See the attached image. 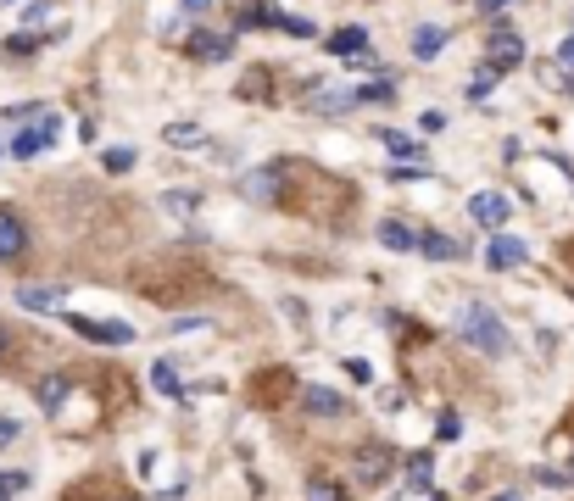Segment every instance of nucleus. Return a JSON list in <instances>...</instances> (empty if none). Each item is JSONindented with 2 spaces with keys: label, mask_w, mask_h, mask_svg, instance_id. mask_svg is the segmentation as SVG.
<instances>
[{
  "label": "nucleus",
  "mask_w": 574,
  "mask_h": 501,
  "mask_svg": "<svg viewBox=\"0 0 574 501\" xmlns=\"http://www.w3.org/2000/svg\"><path fill=\"white\" fill-rule=\"evenodd\" d=\"M28 251V228L12 207H0V262H17Z\"/></svg>",
  "instance_id": "nucleus-7"
},
{
  "label": "nucleus",
  "mask_w": 574,
  "mask_h": 501,
  "mask_svg": "<svg viewBox=\"0 0 574 501\" xmlns=\"http://www.w3.org/2000/svg\"><path fill=\"white\" fill-rule=\"evenodd\" d=\"M307 100H312V112H346L357 95H352V89H324V84H312Z\"/></svg>",
  "instance_id": "nucleus-14"
},
{
  "label": "nucleus",
  "mask_w": 574,
  "mask_h": 501,
  "mask_svg": "<svg viewBox=\"0 0 574 501\" xmlns=\"http://www.w3.org/2000/svg\"><path fill=\"white\" fill-rule=\"evenodd\" d=\"M491 84H496V73H491V67H480V73L468 79V100H480V95H491Z\"/></svg>",
  "instance_id": "nucleus-27"
},
{
  "label": "nucleus",
  "mask_w": 574,
  "mask_h": 501,
  "mask_svg": "<svg viewBox=\"0 0 574 501\" xmlns=\"http://www.w3.org/2000/svg\"><path fill=\"white\" fill-rule=\"evenodd\" d=\"M391 446H363L357 457H352V474H357V485H385L391 479Z\"/></svg>",
  "instance_id": "nucleus-5"
},
{
  "label": "nucleus",
  "mask_w": 574,
  "mask_h": 501,
  "mask_svg": "<svg viewBox=\"0 0 574 501\" xmlns=\"http://www.w3.org/2000/svg\"><path fill=\"white\" fill-rule=\"evenodd\" d=\"M101 162H106V173H129V167H134V151H129V145H112Z\"/></svg>",
  "instance_id": "nucleus-24"
},
{
  "label": "nucleus",
  "mask_w": 574,
  "mask_h": 501,
  "mask_svg": "<svg viewBox=\"0 0 574 501\" xmlns=\"http://www.w3.org/2000/svg\"><path fill=\"white\" fill-rule=\"evenodd\" d=\"M68 329L79 334V340H95V346H129V340H134V329H129V323H106V318H79V312H68Z\"/></svg>",
  "instance_id": "nucleus-2"
},
{
  "label": "nucleus",
  "mask_w": 574,
  "mask_h": 501,
  "mask_svg": "<svg viewBox=\"0 0 574 501\" xmlns=\"http://www.w3.org/2000/svg\"><path fill=\"white\" fill-rule=\"evenodd\" d=\"M229 33H196V40H190V51H196L201 61H223V56H229Z\"/></svg>",
  "instance_id": "nucleus-16"
},
{
  "label": "nucleus",
  "mask_w": 574,
  "mask_h": 501,
  "mask_svg": "<svg viewBox=\"0 0 574 501\" xmlns=\"http://www.w3.org/2000/svg\"><path fill=\"white\" fill-rule=\"evenodd\" d=\"M412 246H419L424 256H435V262H458V256H463V246L452 240V234H440V228H430V234H412Z\"/></svg>",
  "instance_id": "nucleus-10"
},
{
  "label": "nucleus",
  "mask_w": 574,
  "mask_h": 501,
  "mask_svg": "<svg viewBox=\"0 0 574 501\" xmlns=\"http://www.w3.org/2000/svg\"><path fill=\"white\" fill-rule=\"evenodd\" d=\"M56 128H61V123H56V112H40V117H34V128H23L17 140H12V156H17V162L40 156V151H45V145L56 140Z\"/></svg>",
  "instance_id": "nucleus-3"
},
{
  "label": "nucleus",
  "mask_w": 574,
  "mask_h": 501,
  "mask_svg": "<svg viewBox=\"0 0 574 501\" xmlns=\"http://www.w3.org/2000/svg\"><path fill=\"white\" fill-rule=\"evenodd\" d=\"M17 441V418H0V446H12Z\"/></svg>",
  "instance_id": "nucleus-31"
},
{
  "label": "nucleus",
  "mask_w": 574,
  "mask_h": 501,
  "mask_svg": "<svg viewBox=\"0 0 574 501\" xmlns=\"http://www.w3.org/2000/svg\"><path fill=\"white\" fill-rule=\"evenodd\" d=\"M558 61H563V67H574V33H569V40L558 45Z\"/></svg>",
  "instance_id": "nucleus-33"
},
{
  "label": "nucleus",
  "mask_w": 574,
  "mask_h": 501,
  "mask_svg": "<svg viewBox=\"0 0 574 501\" xmlns=\"http://www.w3.org/2000/svg\"><path fill=\"white\" fill-rule=\"evenodd\" d=\"M151 385L162 390V395H179V367H173V362H156V367H151Z\"/></svg>",
  "instance_id": "nucleus-23"
},
{
  "label": "nucleus",
  "mask_w": 574,
  "mask_h": 501,
  "mask_svg": "<svg viewBox=\"0 0 574 501\" xmlns=\"http://www.w3.org/2000/svg\"><path fill=\"white\" fill-rule=\"evenodd\" d=\"M468 212H474V223L502 228V223H507V212H514V200L496 195V190H486V195H474V200H468Z\"/></svg>",
  "instance_id": "nucleus-8"
},
{
  "label": "nucleus",
  "mask_w": 574,
  "mask_h": 501,
  "mask_svg": "<svg viewBox=\"0 0 574 501\" xmlns=\"http://www.w3.org/2000/svg\"><path fill=\"white\" fill-rule=\"evenodd\" d=\"M273 28H284V33H296V40H312V33H318V28H312L307 17H284V12H279V23H273Z\"/></svg>",
  "instance_id": "nucleus-25"
},
{
  "label": "nucleus",
  "mask_w": 574,
  "mask_h": 501,
  "mask_svg": "<svg viewBox=\"0 0 574 501\" xmlns=\"http://www.w3.org/2000/svg\"><path fill=\"white\" fill-rule=\"evenodd\" d=\"M385 151H391L396 162H419V156H424V145L412 140V134H396V128H385Z\"/></svg>",
  "instance_id": "nucleus-17"
},
{
  "label": "nucleus",
  "mask_w": 574,
  "mask_h": 501,
  "mask_svg": "<svg viewBox=\"0 0 574 501\" xmlns=\"http://www.w3.org/2000/svg\"><path fill=\"white\" fill-rule=\"evenodd\" d=\"M486 61H491V73H507V67H519L524 61V40L514 28H496L491 40H486Z\"/></svg>",
  "instance_id": "nucleus-4"
},
{
  "label": "nucleus",
  "mask_w": 574,
  "mask_h": 501,
  "mask_svg": "<svg viewBox=\"0 0 574 501\" xmlns=\"http://www.w3.org/2000/svg\"><path fill=\"white\" fill-rule=\"evenodd\" d=\"M284 385H291V374H284V367H268V385H251V401H257V407H279Z\"/></svg>",
  "instance_id": "nucleus-15"
},
{
  "label": "nucleus",
  "mask_w": 574,
  "mask_h": 501,
  "mask_svg": "<svg viewBox=\"0 0 574 501\" xmlns=\"http://www.w3.org/2000/svg\"><path fill=\"white\" fill-rule=\"evenodd\" d=\"M240 195L245 200H279L284 195V167H251L240 179Z\"/></svg>",
  "instance_id": "nucleus-6"
},
{
  "label": "nucleus",
  "mask_w": 574,
  "mask_h": 501,
  "mask_svg": "<svg viewBox=\"0 0 574 501\" xmlns=\"http://www.w3.org/2000/svg\"><path fill=\"white\" fill-rule=\"evenodd\" d=\"M307 501H340V490H335L329 479H312V485H307Z\"/></svg>",
  "instance_id": "nucleus-28"
},
{
  "label": "nucleus",
  "mask_w": 574,
  "mask_h": 501,
  "mask_svg": "<svg viewBox=\"0 0 574 501\" xmlns=\"http://www.w3.org/2000/svg\"><path fill=\"white\" fill-rule=\"evenodd\" d=\"M162 140L168 145H207V134L196 123H173V128H162Z\"/></svg>",
  "instance_id": "nucleus-20"
},
{
  "label": "nucleus",
  "mask_w": 574,
  "mask_h": 501,
  "mask_svg": "<svg viewBox=\"0 0 574 501\" xmlns=\"http://www.w3.org/2000/svg\"><path fill=\"white\" fill-rule=\"evenodd\" d=\"M346 374H352V379H357V385H368V379H374V367H368V362H363V357H352V362H346Z\"/></svg>",
  "instance_id": "nucleus-29"
},
{
  "label": "nucleus",
  "mask_w": 574,
  "mask_h": 501,
  "mask_svg": "<svg viewBox=\"0 0 574 501\" xmlns=\"http://www.w3.org/2000/svg\"><path fill=\"white\" fill-rule=\"evenodd\" d=\"M301 407H307V413H318V418H346V413H352L335 390H301Z\"/></svg>",
  "instance_id": "nucleus-12"
},
{
  "label": "nucleus",
  "mask_w": 574,
  "mask_h": 501,
  "mask_svg": "<svg viewBox=\"0 0 574 501\" xmlns=\"http://www.w3.org/2000/svg\"><path fill=\"white\" fill-rule=\"evenodd\" d=\"M502 501H514V496H502Z\"/></svg>",
  "instance_id": "nucleus-37"
},
{
  "label": "nucleus",
  "mask_w": 574,
  "mask_h": 501,
  "mask_svg": "<svg viewBox=\"0 0 574 501\" xmlns=\"http://www.w3.org/2000/svg\"><path fill=\"white\" fill-rule=\"evenodd\" d=\"M440 45H446V28H419V33H412V56H419V61H430Z\"/></svg>",
  "instance_id": "nucleus-18"
},
{
  "label": "nucleus",
  "mask_w": 574,
  "mask_h": 501,
  "mask_svg": "<svg viewBox=\"0 0 574 501\" xmlns=\"http://www.w3.org/2000/svg\"><path fill=\"white\" fill-rule=\"evenodd\" d=\"M207 6H212V0H184V12H190V17H201Z\"/></svg>",
  "instance_id": "nucleus-35"
},
{
  "label": "nucleus",
  "mask_w": 574,
  "mask_h": 501,
  "mask_svg": "<svg viewBox=\"0 0 574 501\" xmlns=\"http://www.w3.org/2000/svg\"><path fill=\"white\" fill-rule=\"evenodd\" d=\"M23 485H28V479H23V474H0V501H6V496H12V490H23Z\"/></svg>",
  "instance_id": "nucleus-30"
},
{
  "label": "nucleus",
  "mask_w": 574,
  "mask_h": 501,
  "mask_svg": "<svg viewBox=\"0 0 574 501\" xmlns=\"http://www.w3.org/2000/svg\"><path fill=\"white\" fill-rule=\"evenodd\" d=\"M162 207L179 212V218H190V212L201 207V195H196V190H168V195H162Z\"/></svg>",
  "instance_id": "nucleus-21"
},
{
  "label": "nucleus",
  "mask_w": 574,
  "mask_h": 501,
  "mask_svg": "<svg viewBox=\"0 0 574 501\" xmlns=\"http://www.w3.org/2000/svg\"><path fill=\"white\" fill-rule=\"evenodd\" d=\"M61 284H17V307H28V312H56L61 307Z\"/></svg>",
  "instance_id": "nucleus-9"
},
{
  "label": "nucleus",
  "mask_w": 574,
  "mask_h": 501,
  "mask_svg": "<svg viewBox=\"0 0 574 501\" xmlns=\"http://www.w3.org/2000/svg\"><path fill=\"white\" fill-rule=\"evenodd\" d=\"M68 390H73V374H45V379L34 385V395H40V407H45V413H56L61 401H68Z\"/></svg>",
  "instance_id": "nucleus-11"
},
{
  "label": "nucleus",
  "mask_w": 574,
  "mask_h": 501,
  "mask_svg": "<svg viewBox=\"0 0 574 501\" xmlns=\"http://www.w3.org/2000/svg\"><path fill=\"white\" fill-rule=\"evenodd\" d=\"M379 240H385V251H412V228L407 223H385V228H379Z\"/></svg>",
  "instance_id": "nucleus-19"
},
{
  "label": "nucleus",
  "mask_w": 574,
  "mask_h": 501,
  "mask_svg": "<svg viewBox=\"0 0 574 501\" xmlns=\"http://www.w3.org/2000/svg\"><path fill=\"white\" fill-rule=\"evenodd\" d=\"M329 45H335V56H363V28H340Z\"/></svg>",
  "instance_id": "nucleus-22"
},
{
  "label": "nucleus",
  "mask_w": 574,
  "mask_h": 501,
  "mask_svg": "<svg viewBox=\"0 0 574 501\" xmlns=\"http://www.w3.org/2000/svg\"><path fill=\"white\" fill-rule=\"evenodd\" d=\"M6 351H12V329L0 323V362H6Z\"/></svg>",
  "instance_id": "nucleus-34"
},
{
  "label": "nucleus",
  "mask_w": 574,
  "mask_h": 501,
  "mask_svg": "<svg viewBox=\"0 0 574 501\" xmlns=\"http://www.w3.org/2000/svg\"><path fill=\"white\" fill-rule=\"evenodd\" d=\"M352 95H357V100H391L396 84H391V79H379V84H363V89H352Z\"/></svg>",
  "instance_id": "nucleus-26"
},
{
  "label": "nucleus",
  "mask_w": 574,
  "mask_h": 501,
  "mask_svg": "<svg viewBox=\"0 0 574 501\" xmlns=\"http://www.w3.org/2000/svg\"><path fill=\"white\" fill-rule=\"evenodd\" d=\"M106 501H134V496H106Z\"/></svg>",
  "instance_id": "nucleus-36"
},
{
  "label": "nucleus",
  "mask_w": 574,
  "mask_h": 501,
  "mask_svg": "<svg viewBox=\"0 0 574 501\" xmlns=\"http://www.w3.org/2000/svg\"><path fill=\"white\" fill-rule=\"evenodd\" d=\"M486 262H491V267H519V262H524V240H514V234H496L491 251H486Z\"/></svg>",
  "instance_id": "nucleus-13"
},
{
  "label": "nucleus",
  "mask_w": 574,
  "mask_h": 501,
  "mask_svg": "<svg viewBox=\"0 0 574 501\" xmlns=\"http://www.w3.org/2000/svg\"><path fill=\"white\" fill-rule=\"evenodd\" d=\"M463 340L480 351V357H507L514 334H507V323L486 307V301H468V307H463Z\"/></svg>",
  "instance_id": "nucleus-1"
},
{
  "label": "nucleus",
  "mask_w": 574,
  "mask_h": 501,
  "mask_svg": "<svg viewBox=\"0 0 574 501\" xmlns=\"http://www.w3.org/2000/svg\"><path fill=\"white\" fill-rule=\"evenodd\" d=\"M507 6H514V0H480V12H486V17H496V12H507Z\"/></svg>",
  "instance_id": "nucleus-32"
}]
</instances>
